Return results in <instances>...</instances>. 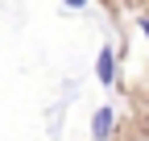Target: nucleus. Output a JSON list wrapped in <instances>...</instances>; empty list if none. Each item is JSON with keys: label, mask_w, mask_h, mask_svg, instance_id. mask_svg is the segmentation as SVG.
Here are the masks:
<instances>
[{"label": "nucleus", "mask_w": 149, "mask_h": 141, "mask_svg": "<svg viewBox=\"0 0 149 141\" xmlns=\"http://www.w3.org/2000/svg\"><path fill=\"white\" fill-rule=\"evenodd\" d=\"M66 4H70V8H83V4H87V0H66Z\"/></svg>", "instance_id": "3"}, {"label": "nucleus", "mask_w": 149, "mask_h": 141, "mask_svg": "<svg viewBox=\"0 0 149 141\" xmlns=\"http://www.w3.org/2000/svg\"><path fill=\"white\" fill-rule=\"evenodd\" d=\"M112 129H116V112H112V108H100L95 120H91V137H95V141H108Z\"/></svg>", "instance_id": "2"}, {"label": "nucleus", "mask_w": 149, "mask_h": 141, "mask_svg": "<svg viewBox=\"0 0 149 141\" xmlns=\"http://www.w3.org/2000/svg\"><path fill=\"white\" fill-rule=\"evenodd\" d=\"M95 75H100V83H104V87H112V79H116V50H112V46H104V50H100Z\"/></svg>", "instance_id": "1"}, {"label": "nucleus", "mask_w": 149, "mask_h": 141, "mask_svg": "<svg viewBox=\"0 0 149 141\" xmlns=\"http://www.w3.org/2000/svg\"><path fill=\"white\" fill-rule=\"evenodd\" d=\"M141 29H145V38H149V21H141Z\"/></svg>", "instance_id": "4"}]
</instances>
